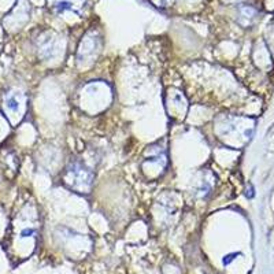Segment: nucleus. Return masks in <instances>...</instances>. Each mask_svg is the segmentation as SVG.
<instances>
[{
  "label": "nucleus",
  "mask_w": 274,
  "mask_h": 274,
  "mask_svg": "<svg viewBox=\"0 0 274 274\" xmlns=\"http://www.w3.org/2000/svg\"><path fill=\"white\" fill-rule=\"evenodd\" d=\"M55 8L58 11H64V10H71V6H70L68 1H60L55 6Z\"/></svg>",
  "instance_id": "nucleus-3"
},
{
  "label": "nucleus",
  "mask_w": 274,
  "mask_h": 274,
  "mask_svg": "<svg viewBox=\"0 0 274 274\" xmlns=\"http://www.w3.org/2000/svg\"><path fill=\"white\" fill-rule=\"evenodd\" d=\"M7 106L10 107L13 111H17V110H18V107H19V103H18V100L15 99V97H10V99L7 100Z\"/></svg>",
  "instance_id": "nucleus-2"
},
{
  "label": "nucleus",
  "mask_w": 274,
  "mask_h": 274,
  "mask_svg": "<svg viewBox=\"0 0 274 274\" xmlns=\"http://www.w3.org/2000/svg\"><path fill=\"white\" fill-rule=\"evenodd\" d=\"M63 181L68 188L80 193H88L93 182V173L80 161H70L66 167Z\"/></svg>",
  "instance_id": "nucleus-1"
},
{
  "label": "nucleus",
  "mask_w": 274,
  "mask_h": 274,
  "mask_svg": "<svg viewBox=\"0 0 274 274\" xmlns=\"http://www.w3.org/2000/svg\"><path fill=\"white\" fill-rule=\"evenodd\" d=\"M33 233H34V229H25V230H22L21 236L22 237H29V236H32Z\"/></svg>",
  "instance_id": "nucleus-4"
},
{
  "label": "nucleus",
  "mask_w": 274,
  "mask_h": 274,
  "mask_svg": "<svg viewBox=\"0 0 274 274\" xmlns=\"http://www.w3.org/2000/svg\"><path fill=\"white\" fill-rule=\"evenodd\" d=\"M237 254H233V255H228V256H225V259H224V265H228L229 262L233 259V256H236Z\"/></svg>",
  "instance_id": "nucleus-5"
}]
</instances>
